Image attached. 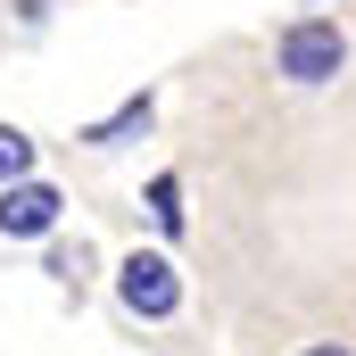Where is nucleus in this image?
<instances>
[{
    "label": "nucleus",
    "mask_w": 356,
    "mask_h": 356,
    "mask_svg": "<svg viewBox=\"0 0 356 356\" xmlns=\"http://www.w3.org/2000/svg\"><path fill=\"white\" fill-rule=\"evenodd\" d=\"M149 216H158V232H182V182L175 175L149 182Z\"/></svg>",
    "instance_id": "obj_6"
},
{
    "label": "nucleus",
    "mask_w": 356,
    "mask_h": 356,
    "mask_svg": "<svg viewBox=\"0 0 356 356\" xmlns=\"http://www.w3.org/2000/svg\"><path fill=\"white\" fill-rule=\"evenodd\" d=\"M307 356H348V348H307Z\"/></svg>",
    "instance_id": "obj_7"
},
{
    "label": "nucleus",
    "mask_w": 356,
    "mask_h": 356,
    "mask_svg": "<svg viewBox=\"0 0 356 356\" xmlns=\"http://www.w3.org/2000/svg\"><path fill=\"white\" fill-rule=\"evenodd\" d=\"M50 224H58V191L50 182H8L0 191V232L8 241H42Z\"/></svg>",
    "instance_id": "obj_3"
},
{
    "label": "nucleus",
    "mask_w": 356,
    "mask_h": 356,
    "mask_svg": "<svg viewBox=\"0 0 356 356\" xmlns=\"http://www.w3.org/2000/svg\"><path fill=\"white\" fill-rule=\"evenodd\" d=\"M273 58H282V75H290V83H332V75L348 67V33H340L332 17H298V25L282 33V50H273Z\"/></svg>",
    "instance_id": "obj_1"
},
{
    "label": "nucleus",
    "mask_w": 356,
    "mask_h": 356,
    "mask_svg": "<svg viewBox=\"0 0 356 356\" xmlns=\"http://www.w3.org/2000/svg\"><path fill=\"white\" fill-rule=\"evenodd\" d=\"M25 166H33V141H25L17 124H0V191H8V182H25Z\"/></svg>",
    "instance_id": "obj_5"
},
{
    "label": "nucleus",
    "mask_w": 356,
    "mask_h": 356,
    "mask_svg": "<svg viewBox=\"0 0 356 356\" xmlns=\"http://www.w3.org/2000/svg\"><path fill=\"white\" fill-rule=\"evenodd\" d=\"M141 124H149V91H141V99H124V108H116V116H108V124H91L83 141H91V149H108V141H133V133H141Z\"/></svg>",
    "instance_id": "obj_4"
},
{
    "label": "nucleus",
    "mask_w": 356,
    "mask_h": 356,
    "mask_svg": "<svg viewBox=\"0 0 356 356\" xmlns=\"http://www.w3.org/2000/svg\"><path fill=\"white\" fill-rule=\"evenodd\" d=\"M116 290H124V307H133V315H149V323H166V315L182 307V282H175V266H166V257H149V249H133V257H124Z\"/></svg>",
    "instance_id": "obj_2"
}]
</instances>
